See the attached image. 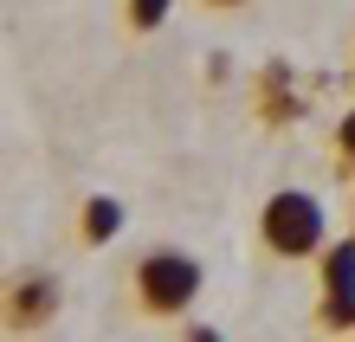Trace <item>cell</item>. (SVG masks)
Returning <instances> with one entry per match:
<instances>
[{
  "label": "cell",
  "instance_id": "4",
  "mask_svg": "<svg viewBox=\"0 0 355 342\" xmlns=\"http://www.w3.org/2000/svg\"><path fill=\"white\" fill-rule=\"evenodd\" d=\"M7 323L13 330H39V323H46V316L58 310V284H52V277H19V284L7 291Z\"/></svg>",
  "mask_w": 355,
  "mask_h": 342
},
{
  "label": "cell",
  "instance_id": "9",
  "mask_svg": "<svg viewBox=\"0 0 355 342\" xmlns=\"http://www.w3.org/2000/svg\"><path fill=\"white\" fill-rule=\"evenodd\" d=\"M207 7H245V0H207Z\"/></svg>",
  "mask_w": 355,
  "mask_h": 342
},
{
  "label": "cell",
  "instance_id": "8",
  "mask_svg": "<svg viewBox=\"0 0 355 342\" xmlns=\"http://www.w3.org/2000/svg\"><path fill=\"white\" fill-rule=\"evenodd\" d=\"M175 0H130V33H155Z\"/></svg>",
  "mask_w": 355,
  "mask_h": 342
},
{
  "label": "cell",
  "instance_id": "7",
  "mask_svg": "<svg viewBox=\"0 0 355 342\" xmlns=\"http://www.w3.org/2000/svg\"><path fill=\"white\" fill-rule=\"evenodd\" d=\"M329 155H336L343 175H355V103L336 117V136H329Z\"/></svg>",
  "mask_w": 355,
  "mask_h": 342
},
{
  "label": "cell",
  "instance_id": "1",
  "mask_svg": "<svg viewBox=\"0 0 355 342\" xmlns=\"http://www.w3.org/2000/svg\"><path fill=\"white\" fill-rule=\"evenodd\" d=\"M130 297L142 316H155V323H168V316H187L200 297V259H187V252L162 246V252H142L136 271H130Z\"/></svg>",
  "mask_w": 355,
  "mask_h": 342
},
{
  "label": "cell",
  "instance_id": "6",
  "mask_svg": "<svg viewBox=\"0 0 355 342\" xmlns=\"http://www.w3.org/2000/svg\"><path fill=\"white\" fill-rule=\"evenodd\" d=\"M116 226H123V207L110 200V194H97V200H85V246H103V239H116Z\"/></svg>",
  "mask_w": 355,
  "mask_h": 342
},
{
  "label": "cell",
  "instance_id": "3",
  "mask_svg": "<svg viewBox=\"0 0 355 342\" xmlns=\"http://www.w3.org/2000/svg\"><path fill=\"white\" fill-rule=\"evenodd\" d=\"M317 330H355V239L323 252V297H317Z\"/></svg>",
  "mask_w": 355,
  "mask_h": 342
},
{
  "label": "cell",
  "instance_id": "2",
  "mask_svg": "<svg viewBox=\"0 0 355 342\" xmlns=\"http://www.w3.org/2000/svg\"><path fill=\"white\" fill-rule=\"evenodd\" d=\"M323 232H329L323 200L304 194V187H278L259 213V239L271 259H310V252H323Z\"/></svg>",
  "mask_w": 355,
  "mask_h": 342
},
{
  "label": "cell",
  "instance_id": "5",
  "mask_svg": "<svg viewBox=\"0 0 355 342\" xmlns=\"http://www.w3.org/2000/svg\"><path fill=\"white\" fill-rule=\"evenodd\" d=\"M304 117V97H297V84H291L284 65H265L259 78V123H297Z\"/></svg>",
  "mask_w": 355,
  "mask_h": 342
}]
</instances>
